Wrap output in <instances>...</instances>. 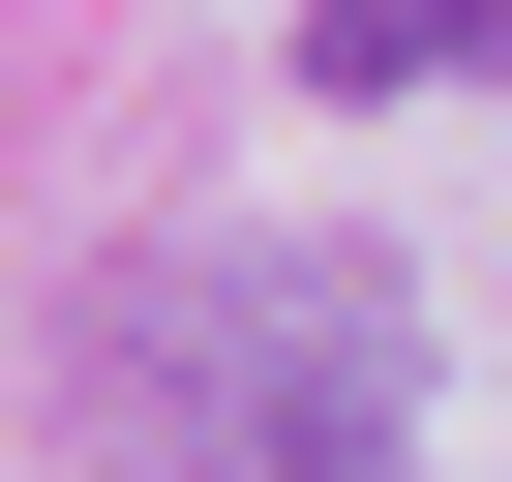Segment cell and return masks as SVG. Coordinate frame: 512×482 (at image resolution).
Returning <instances> with one entry per match:
<instances>
[{"mask_svg":"<svg viewBox=\"0 0 512 482\" xmlns=\"http://www.w3.org/2000/svg\"><path fill=\"white\" fill-rule=\"evenodd\" d=\"M302 91H512V0H332Z\"/></svg>","mask_w":512,"mask_h":482,"instance_id":"cell-2","label":"cell"},{"mask_svg":"<svg viewBox=\"0 0 512 482\" xmlns=\"http://www.w3.org/2000/svg\"><path fill=\"white\" fill-rule=\"evenodd\" d=\"M392 392H422V302L302 211H211L91 302V422L151 482H392Z\"/></svg>","mask_w":512,"mask_h":482,"instance_id":"cell-1","label":"cell"}]
</instances>
